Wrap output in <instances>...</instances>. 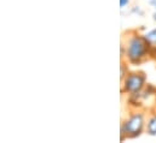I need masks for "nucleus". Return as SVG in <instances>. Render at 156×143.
Instances as JSON below:
<instances>
[{
    "instance_id": "1",
    "label": "nucleus",
    "mask_w": 156,
    "mask_h": 143,
    "mask_svg": "<svg viewBox=\"0 0 156 143\" xmlns=\"http://www.w3.org/2000/svg\"><path fill=\"white\" fill-rule=\"evenodd\" d=\"M149 42L145 37L140 36H133L127 45V57L132 63H138L140 59L147 54L148 48H149Z\"/></svg>"
},
{
    "instance_id": "2",
    "label": "nucleus",
    "mask_w": 156,
    "mask_h": 143,
    "mask_svg": "<svg viewBox=\"0 0 156 143\" xmlns=\"http://www.w3.org/2000/svg\"><path fill=\"white\" fill-rule=\"evenodd\" d=\"M144 125V118L143 114H133L132 117H129L123 125L121 126V135L123 138V135H126L127 137H136L142 132Z\"/></svg>"
},
{
    "instance_id": "3",
    "label": "nucleus",
    "mask_w": 156,
    "mask_h": 143,
    "mask_svg": "<svg viewBox=\"0 0 156 143\" xmlns=\"http://www.w3.org/2000/svg\"><path fill=\"white\" fill-rule=\"evenodd\" d=\"M144 82H145V76L143 73H131L125 78L123 87L126 91L137 94L144 87Z\"/></svg>"
},
{
    "instance_id": "4",
    "label": "nucleus",
    "mask_w": 156,
    "mask_h": 143,
    "mask_svg": "<svg viewBox=\"0 0 156 143\" xmlns=\"http://www.w3.org/2000/svg\"><path fill=\"white\" fill-rule=\"evenodd\" d=\"M148 132H149V135H151V136H155L156 135V115L153 117V118L149 120V124H148Z\"/></svg>"
},
{
    "instance_id": "5",
    "label": "nucleus",
    "mask_w": 156,
    "mask_h": 143,
    "mask_svg": "<svg viewBox=\"0 0 156 143\" xmlns=\"http://www.w3.org/2000/svg\"><path fill=\"white\" fill-rule=\"evenodd\" d=\"M144 37L148 40V42L150 45H156V29H153L149 33H147V35Z\"/></svg>"
},
{
    "instance_id": "6",
    "label": "nucleus",
    "mask_w": 156,
    "mask_h": 143,
    "mask_svg": "<svg viewBox=\"0 0 156 143\" xmlns=\"http://www.w3.org/2000/svg\"><path fill=\"white\" fill-rule=\"evenodd\" d=\"M128 2H129V0H120V7L123 8L126 5H128Z\"/></svg>"
},
{
    "instance_id": "7",
    "label": "nucleus",
    "mask_w": 156,
    "mask_h": 143,
    "mask_svg": "<svg viewBox=\"0 0 156 143\" xmlns=\"http://www.w3.org/2000/svg\"><path fill=\"white\" fill-rule=\"evenodd\" d=\"M151 5H153V6H155V8H156V0H155V1H153V2H151Z\"/></svg>"
},
{
    "instance_id": "8",
    "label": "nucleus",
    "mask_w": 156,
    "mask_h": 143,
    "mask_svg": "<svg viewBox=\"0 0 156 143\" xmlns=\"http://www.w3.org/2000/svg\"><path fill=\"white\" fill-rule=\"evenodd\" d=\"M154 21H156V13L154 15Z\"/></svg>"
},
{
    "instance_id": "9",
    "label": "nucleus",
    "mask_w": 156,
    "mask_h": 143,
    "mask_svg": "<svg viewBox=\"0 0 156 143\" xmlns=\"http://www.w3.org/2000/svg\"><path fill=\"white\" fill-rule=\"evenodd\" d=\"M153 1H155V0H150V4H151V2H153Z\"/></svg>"
}]
</instances>
